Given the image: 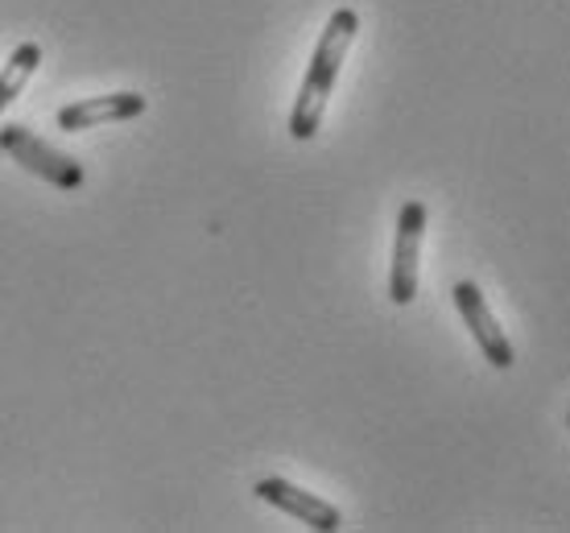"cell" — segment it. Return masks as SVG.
<instances>
[{"mask_svg":"<svg viewBox=\"0 0 570 533\" xmlns=\"http://www.w3.org/2000/svg\"><path fill=\"white\" fill-rule=\"evenodd\" d=\"M360 33V13L356 9H335L323 29V38L314 46V58L306 67V79H302V91L294 100V112H289V137L294 141H311L318 125H323V112H327V100L335 96V79L343 71V58L352 50Z\"/></svg>","mask_w":570,"mask_h":533,"instance_id":"1","label":"cell"},{"mask_svg":"<svg viewBox=\"0 0 570 533\" xmlns=\"http://www.w3.org/2000/svg\"><path fill=\"white\" fill-rule=\"evenodd\" d=\"M0 154L13 158L26 174H38L42 182H50V187H58V190H79L87 178L79 161L67 158V154H58L55 145H46L38 132L26 129V125H17V120H4V125H0Z\"/></svg>","mask_w":570,"mask_h":533,"instance_id":"2","label":"cell"},{"mask_svg":"<svg viewBox=\"0 0 570 533\" xmlns=\"http://www.w3.org/2000/svg\"><path fill=\"white\" fill-rule=\"evenodd\" d=\"M422 236H426V203L410 199L397 216L393 274H389V298H393L397 306H410L417 298V257H422Z\"/></svg>","mask_w":570,"mask_h":533,"instance_id":"3","label":"cell"},{"mask_svg":"<svg viewBox=\"0 0 570 533\" xmlns=\"http://www.w3.org/2000/svg\"><path fill=\"white\" fill-rule=\"evenodd\" d=\"M455 306L459 315H463V323L471 327V335H475V344H480V352H484V361L492 364V368H513L517 356H513V344H509V335L500 332L497 315H492V306H488V298L480 294V286L475 282H455Z\"/></svg>","mask_w":570,"mask_h":533,"instance_id":"4","label":"cell"},{"mask_svg":"<svg viewBox=\"0 0 570 533\" xmlns=\"http://www.w3.org/2000/svg\"><path fill=\"white\" fill-rule=\"evenodd\" d=\"M265 501V505L282 509V513H289L294 521H302V525H311V530H340L343 517L340 509L331 505V501H323V496H314V492H302L298 484H289V480L282 476H265L257 480V488H253Z\"/></svg>","mask_w":570,"mask_h":533,"instance_id":"5","label":"cell"},{"mask_svg":"<svg viewBox=\"0 0 570 533\" xmlns=\"http://www.w3.org/2000/svg\"><path fill=\"white\" fill-rule=\"evenodd\" d=\"M145 112V96L137 91H112V96H87L67 108H58V129L83 132L96 125H120V120H137Z\"/></svg>","mask_w":570,"mask_h":533,"instance_id":"6","label":"cell"},{"mask_svg":"<svg viewBox=\"0 0 570 533\" xmlns=\"http://www.w3.org/2000/svg\"><path fill=\"white\" fill-rule=\"evenodd\" d=\"M38 62H42V46L38 42H21L9 55V62H4V71H0V116H4V108L26 91V83L33 79V71H38Z\"/></svg>","mask_w":570,"mask_h":533,"instance_id":"7","label":"cell"}]
</instances>
